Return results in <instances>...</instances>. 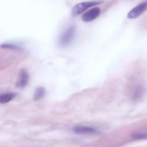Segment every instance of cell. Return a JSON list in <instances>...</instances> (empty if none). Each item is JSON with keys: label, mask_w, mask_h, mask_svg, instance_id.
I'll use <instances>...</instances> for the list:
<instances>
[{"label": "cell", "mask_w": 147, "mask_h": 147, "mask_svg": "<svg viewBox=\"0 0 147 147\" xmlns=\"http://www.w3.org/2000/svg\"><path fill=\"white\" fill-rule=\"evenodd\" d=\"M76 28L74 26L69 28L61 36L59 40V44L63 47L69 45L74 38Z\"/></svg>", "instance_id": "obj_2"}, {"label": "cell", "mask_w": 147, "mask_h": 147, "mask_svg": "<svg viewBox=\"0 0 147 147\" xmlns=\"http://www.w3.org/2000/svg\"><path fill=\"white\" fill-rule=\"evenodd\" d=\"M73 131L79 134H93L97 132L96 129L92 127L87 126H77L73 129Z\"/></svg>", "instance_id": "obj_6"}, {"label": "cell", "mask_w": 147, "mask_h": 147, "mask_svg": "<svg viewBox=\"0 0 147 147\" xmlns=\"http://www.w3.org/2000/svg\"><path fill=\"white\" fill-rule=\"evenodd\" d=\"M147 9V1L140 3L134 8L129 13L128 18L129 19H135L142 14Z\"/></svg>", "instance_id": "obj_4"}, {"label": "cell", "mask_w": 147, "mask_h": 147, "mask_svg": "<svg viewBox=\"0 0 147 147\" xmlns=\"http://www.w3.org/2000/svg\"><path fill=\"white\" fill-rule=\"evenodd\" d=\"M100 8L94 7L86 12L82 16V20L85 22L92 21L97 18L100 14Z\"/></svg>", "instance_id": "obj_5"}, {"label": "cell", "mask_w": 147, "mask_h": 147, "mask_svg": "<svg viewBox=\"0 0 147 147\" xmlns=\"http://www.w3.org/2000/svg\"><path fill=\"white\" fill-rule=\"evenodd\" d=\"M101 3H102V1H92L80 3L74 7L71 12L72 16L74 17L77 16L90 7L96 6Z\"/></svg>", "instance_id": "obj_1"}, {"label": "cell", "mask_w": 147, "mask_h": 147, "mask_svg": "<svg viewBox=\"0 0 147 147\" xmlns=\"http://www.w3.org/2000/svg\"><path fill=\"white\" fill-rule=\"evenodd\" d=\"M132 138L136 140H147V131L142 133H135L132 135Z\"/></svg>", "instance_id": "obj_10"}, {"label": "cell", "mask_w": 147, "mask_h": 147, "mask_svg": "<svg viewBox=\"0 0 147 147\" xmlns=\"http://www.w3.org/2000/svg\"><path fill=\"white\" fill-rule=\"evenodd\" d=\"M45 95V90L43 87H38L36 88L34 95V99L35 101L43 98Z\"/></svg>", "instance_id": "obj_8"}, {"label": "cell", "mask_w": 147, "mask_h": 147, "mask_svg": "<svg viewBox=\"0 0 147 147\" xmlns=\"http://www.w3.org/2000/svg\"><path fill=\"white\" fill-rule=\"evenodd\" d=\"M16 96V94L13 92L0 93V103H7L13 100Z\"/></svg>", "instance_id": "obj_7"}, {"label": "cell", "mask_w": 147, "mask_h": 147, "mask_svg": "<svg viewBox=\"0 0 147 147\" xmlns=\"http://www.w3.org/2000/svg\"><path fill=\"white\" fill-rule=\"evenodd\" d=\"M0 47L2 49H11V50H20V47L17 46L12 44H3L0 45Z\"/></svg>", "instance_id": "obj_11"}, {"label": "cell", "mask_w": 147, "mask_h": 147, "mask_svg": "<svg viewBox=\"0 0 147 147\" xmlns=\"http://www.w3.org/2000/svg\"><path fill=\"white\" fill-rule=\"evenodd\" d=\"M143 90L141 86H137L135 89L134 90L133 92V98L134 99H138L141 97L142 94Z\"/></svg>", "instance_id": "obj_9"}, {"label": "cell", "mask_w": 147, "mask_h": 147, "mask_svg": "<svg viewBox=\"0 0 147 147\" xmlns=\"http://www.w3.org/2000/svg\"><path fill=\"white\" fill-rule=\"evenodd\" d=\"M29 80V75L26 70L22 69L20 71L18 79L16 83V87L20 89L25 88Z\"/></svg>", "instance_id": "obj_3"}]
</instances>
